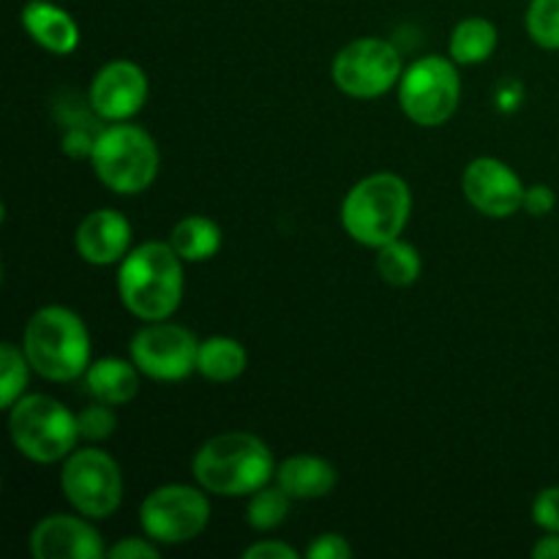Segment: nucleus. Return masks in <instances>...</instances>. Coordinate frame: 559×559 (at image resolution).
Wrapping results in <instances>:
<instances>
[{"label":"nucleus","mask_w":559,"mask_h":559,"mask_svg":"<svg viewBox=\"0 0 559 559\" xmlns=\"http://www.w3.org/2000/svg\"><path fill=\"white\" fill-rule=\"evenodd\" d=\"M76 254L91 265H115L131 251V222L120 211L98 207L87 213L74 235Z\"/></svg>","instance_id":"15"},{"label":"nucleus","mask_w":559,"mask_h":559,"mask_svg":"<svg viewBox=\"0 0 559 559\" xmlns=\"http://www.w3.org/2000/svg\"><path fill=\"white\" fill-rule=\"evenodd\" d=\"M20 20L27 36L47 52L71 55L80 47V25L63 5L52 0H27Z\"/></svg>","instance_id":"16"},{"label":"nucleus","mask_w":559,"mask_h":559,"mask_svg":"<svg viewBox=\"0 0 559 559\" xmlns=\"http://www.w3.org/2000/svg\"><path fill=\"white\" fill-rule=\"evenodd\" d=\"M22 349L33 371L49 382L85 377L91 366V333L82 317L66 306H44L27 320Z\"/></svg>","instance_id":"4"},{"label":"nucleus","mask_w":559,"mask_h":559,"mask_svg":"<svg viewBox=\"0 0 559 559\" xmlns=\"http://www.w3.org/2000/svg\"><path fill=\"white\" fill-rule=\"evenodd\" d=\"M76 426H80V440L102 442L115 435V429H118V415H115L112 404H104L93 399L91 407L76 413Z\"/></svg>","instance_id":"26"},{"label":"nucleus","mask_w":559,"mask_h":559,"mask_svg":"<svg viewBox=\"0 0 559 559\" xmlns=\"http://www.w3.org/2000/svg\"><path fill=\"white\" fill-rule=\"evenodd\" d=\"M107 557L112 559H158L162 549H158L156 540L145 538H120L118 544H112L107 549Z\"/></svg>","instance_id":"28"},{"label":"nucleus","mask_w":559,"mask_h":559,"mask_svg":"<svg viewBox=\"0 0 559 559\" xmlns=\"http://www.w3.org/2000/svg\"><path fill=\"white\" fill-rule=\"evenodd\" d=\"M374 267L382 282L391 284V287H409L420 278L424 262H420V251L413 243L396 238L377 249Z\"/></svg>","instance_id":"22"},{"label":"nucleus","mask_w":559,"mask_h":559,"mask_svg":"<svg viewBox=\"0 0 559 559\" xmlns=\"http://www.w3.org/2000/svg\"><path fill=\"white\" fill-rule=\"evenodd\" d=\"M9 435L16 451L36 464L63 462L80 442L76 415L52 396L31 393L9 407Z\"/></svg>","instance_id":"6"},{"label":"nucleus","mask_w":559,"mask_h":559,"mask_svg":"<svg viewBox=\"0 0 559 559\" xmlns=\"http://www.w3.org/2000/svg\"><path fill=\"white\" fill-rule=\"evenodd\" d=\"M289 502L293 497L282 489V486H262L249 497V508H246V522L254 533H271V530L282 527L284 519L289 513Z\"/></svg>","instance_id":"23"},{"label":"nucleus","mask_w":559,"mask_h":559,"mask_svg":"<svg viewBox=\"0 0 559 559\" xmlns=\"http://www.w3.org/2000/svg\"><path fill=\"white\" fill-rule=\"evenodd\" d=\"M246 366H249L246 347L233 336L202 338L200 349H197V371L216 385L235 382L243 374Z\"/></svg>","instance_id":"19"},{"label":"nucleus","mask_w":559,"mask_h":559,"mask_svg":"<svg viewBox=\"0 0 559 559\" xmlns=\"http://www.w3.org/2000/svg\"><path fill=\"white\" fill-rule=\"evenodd\" d=\"M524 25L538 47L559 49V0H530Z\"/></svg>","instance_id":"25"},{"label":"nucleus","mask_w":559,"mask_h":559,"mask_svg":"<svg viewBox=\"0 0 559 559\" xmlns=\"http://www.w3.org/2000/svg\"><path fill=\"white\" fill-rule=\"evenodd\" d=\"M535 559H559V533H544L538 544L533 546Z\"/></svg>","instance_id":"32"},{"label":"nucleus","mask_w":559,"mask_h":559,"mask_svg":"<svg viewBox=\"0 0 559 559\" xmlns=\"http://www.w3.org/2000/svg\"><path fill=\"white\" fill-rule=\"evenodd\" d=\"M222 227L207 216H186L169 233V243L183 262H207L222 249Z\"/></svg>","instance_id":"21"},{"label":"nucleus","mask_w":559,"mask_h":559,"mask_svg":"<svg viewBox=\"0 0 559 559\" xmlns=\"http://www.w3.org/2000/svg\"><path fill=\"white\" fill-rule=\"evenodd\" d=\"M118 295L136 320H169L183 300V260L173 243L147 240L131 249L120 262Z\"/></svg>","instance_id":"1"},{"label":"nucleus","mask_w":559,"mask_h":559,"mask_svg":"<svg viewBox=\"0 0 559 559\" xmlns=\"http://www.w3.org/2000/svg\"><path fill=\"white\" fill-rule=\"evenodd\" d=\"M31 369L25 349L16 347L14 342L0 344V407L9 409L16 399L25 396Z\"/></svg>","instance_id":"24"},{"label":"nucleus","mask_w":559,"mask_h":559,"mask_svg":"<svg viewBox=\"0 0 559 559\" xmlns=\"http://www.w3.org/2000/svg\"><path fill=\"white\" fill-rule=\"evenodd\" d=\"M87 516L52 513L31 533V555L36 559H102L107 557L102 535Z\"/></svg>","instance_id":"14"},{"label":"nucleus","mask_w":559,"mask_h":559,"mask_svg":"<svg viewBox=\"0 0 559 559\" xmlns=\"http://www.w3.org/2000/svg\"><path fill=\"white\" fill-rule=\"evenodd\" d=\"M413 213V191L393 173L366 175L342 202V227L355 243L380 249L402 238Z\"/></svg>","instance_id":"3"},{"label":"nucleus","mask_w":559,"mask_h":559,"mask_svg":"<svg viewBox=\"0 0 559 559\" xmlns=\"http://www.w3.org/2000/svg\"><path fill=\"white\" fill-rule=\"evenodd\" d=\"M191 473L207 495L251 497L276 478V462L267 442L251 431H224L194 453Z\"/></svg>","instance_id":"2"},{"label":"nucleus","mask_w":559,"mask_h":559,"mask_svg":"<svg viewBox=\"0 0 559 559\" xmlns=\"http://www.w3.org/2000/svg\"><path fill=\"white\" fill-rule=\"evenodd\" d=\"M60 489L76 513L98 522L112 516L123 502V475L107 451L80 448L63 459Z\"/></svg>","instance_id":"8"},{"label":"nucleus","mask_w":559,"mask_h":559,"mask_svg":"<svg viewBox=\"0 0 559 559\" xmlns=\"http://www.w3.org/2000/svg\"><path fill=\"white\" fill-rule=\"evenodd\" d=\"M404 74L402 55L385 38L364 36L338 49L331 76L349 98H380L399 85Z\"/></svg>","instance_id":"10"},{"label":"nucleus","mask_w":559,"mask_h":559,"mask_svg":"<svg viewBox=\"0 0 559 559\" xmlns=\"http://www.w3.org/2000/svg\"><path fill=\"white\" fill-rule=\"evenodd\" d=\"M306 557L311 559H349L353 557V546L344 535L338 533H325L320 538H314V544L306 549Z\"/></svg>","instance_id":"29"},{"label":"nucleus","mask_w":559,"mask_h":559,"mask_svg":"<svg viewBox=\"0 0 559 559\" xmlns=\"http://www.w3.org/2000/svg\"><path fill=\"white\" fill-rule=\"evenodd\" d=\"M147 93H151V85L140 66L131 60H109L93 76L87 102L96 118L107 123H123L145 107Z\"/></svg>","instance_id":"13"},{"label":"nucleus","mask_w":559,"mask_h":559,"mask_svg":"<svg viewBox=\"0 0 559 559\" xmlns=\"http://www.w3.org/2000/svg\"><path fill=\"white\" fill-rule=\"evenodd\" d=\"M497 44H500V33H497L495 22L486 16H467L451 31L448 55L459 66H478L495 55Z\"/></svg>","instance_id":"20"},{"label":"nucleus","mask_w":559,"mask_h":559,"mask_svg":"<svg viewBox=\"0 0 559 559\" xmlns=\"http://www.w3.org/2000/svg\"><path fill=\"white\" fill-rule=\"evenodd\" d=\"M140 374L142 371L131 358H98L87 366L85 391L96 402L120 407L140 393Z\"/></svg>","instance_id":"18"},{"label":"nucleus","mask_w":559,"mask_h":559,"mask_svg":"<svg viewBox=\"0 0 559 559\" xmlns=\"http://www.w3.org/2000/svg\"><path fill=\"white\" fill-rule=\"evenodd\" d=\"M533 522L544 533H559V486L538 491L533 502Z\"/></svg>","instance_id":"27"},{"label":"nucleus","mask_w":559,"mask_h":559,"mask_svg":"<svg viewBox=\"0 0 559 559\" xmlns=\"http://www.w3.org/2000/svg\"><path fill=\"white\" fill-rule=\"evenodd\" d=\"M399 104L415 126L435 129L456 115L462 102L459 63L448 55H426L407 66L396 85Z\"/></svg>","instance_id":"7"},{"label":"nucleus","mask_w":559,"mask_h":559,"mask_svg":"<svg viewBox=\"0 0 559 559\" xmlns=\"http://www.w3.org/2000/svg\"><path fill=\"white\" fill-rule=\"evenodd\" d=\"M211 522V500L200 484H167L142 500V533L158 546H180L200 538Z\"/></svg>","instance_id":"9"},{"label":"nucleus","mask_w":559,"mask_h":559,"mask_svg":"<svg viewBox=\"0 0 559 559\" xmlns=\"http://www.w3.org/2000/svg\"><path fill=\"white\" fill-rule=\"evenodd\" d=\"M555 207H557V194H555V189H551V186H546V183L527 186V191H524V207H522V211H527L530 216L540 218V216H549Z\"/></svg>","instance_id":"30"},{"label":"nucleus","mask_w":559,"mask_h":559,"mask_svg":"<svg viewBox=\"0 0 559 559\" xmlns=\"http://www.w3.org/2000/svg\"><path fill=\"white\" fill-rule=\"evenodd\" d=\"M246 559H298L300 555L284 540H260L243 551Z\"/></svg>","instance_id":"31"},{"label":"nucleus","mask_w":559,"mask_h":559,"mask_svg":"<svg viewBox=\"0 0 559 559\" xmlns=\"http://www.w3.org/2000/svg\"><path fill=\"white\" fill-rule=\"evenodd\" d=\"M462 189L469 205L489 218H511L524 207V191L516 173L495 156H480L464 167Z\"/></svg>","instance_id":"12"},{"label":"nucleus","mask_w":559,"mask_h":559,"mask_svg":"<svg viewBox=\"0 0 559 559\" xmlns=\"http://www.w3.org/2000/svg\"><path fill=\"white\" fill-rule=\"evenodd\" d=\"M91 164L96 178L109 191L134 197L156 183L162 156H158L156 140L142 126L123 120V123H109L98 131Z\"/></svg>","instance_id":"5"},{"label":"nucleus","mask_w":559,"mask_h":559,"mask_svg":"<svg viewBox=\"0 0 559 559\" xmlns=\"http://www.w3.org/2000/svg\"><path fill=\"white\" fill-rule=\"evenodd\" d=\"M197 349L194 333L167 320L145 322L129 344L136 369L156 382H180L197 371Z\"/></svg>","instance_id":"11"},{"label":"nucleus","mask_w":559,"mask_h":559,"mask_svg":"<svg viewBox=\"0 0 559 559\" xmlns=\"http://www.w3.org/2000/svg\"><path fill=\"white\" fill-rule=\"evenodd\" d=\"M276 484L293 500H322L338 484V473L328 459L295 453L276 467Z\"/></svg>","instance_id":"17"}]
</instances>
